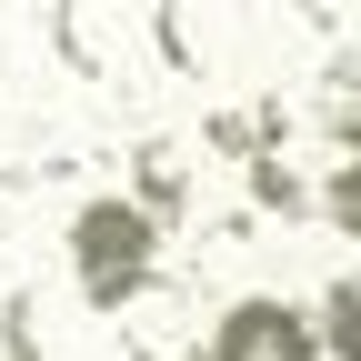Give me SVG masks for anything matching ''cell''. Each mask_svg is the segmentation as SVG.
Instances as JSON below:
<instances>
[{
  "label": "cell",
  "instance_id": "6da1fadb",
  "mask_svg": "<svg viewBox=\"0 0 361 361\" xmlns=\"http://www.w3.org/2000/svg\"><path fill=\"white\" fill-rule=\"evenodd\" d=\"M61 241H71V281H80V301L111 322V311L161 271L171 221H161L151 201H130V191H90V201L71 211V231H61Z\"/></svg>",
  "mask_w": 361,
  "mask_h": 361
},
{
  "label": "cell",
  "instance_id": "7a4b0ae2",
  "mask_svg": "<svg viewBox=\"0 0 361 361\" xmlns=\"http://www.w3.org/2000/svg\"><path fill=\"white\" fill-rule=\"evenodd\" d=\"M51 51L71 80L111 90V101H141L161 71V40H151V0H51Z\"/></svg>",
  "mask_w": 361,
  "mask_h": 361
},
{
  "label": "cell",
  "instance_id": "3957f363",
  "mask_svg": "<svg viewBox=\"0 0 361 361\" xmlns=\"http://www.w3.org/2000/svg\"><path fill=\"white\" fill-rule=\"evenodd\" d=\"M211 322L221 311H201V281H171V271H151V281L111 311L121 361H211Z\"/></svg>",
  "mask_w": 361,
  "mask_h": 361
},
{
  "label": "cell",
  "instance_id": "277c9868",
  "mask_svg": "<svg viewBox=\"0 0 361 361\" xmlns=\"http://www.w3.org/2000/svg\"><path fill=\"white\" fill-rule=\"evenodd\" d=\"M322 311H301L281 291H241L231 311L211 322V361H322Z\"/></svg>",
  "mask_w": 361,
  "mask_h": 361
},
{
  "label": "cell",
  "instance_id": "5b68a950",
  "mask_svg": "<svg viewBox=\"0 0 361 361\" xmlns=\"http://www.w3.org/2000/svg\"><path fill=\"white\" fill-rule=\"evenodd\" d=\"M151 40L171 80H231L241 71V11L231 0H151Z\"/></svg>",
  "mask_w": 361,
  "mask_h": 361
},
{
  "label": "cell",
  "instance_id": "8992f818",
  "mask_svg": "<svg viewBox=\"0 0 361 361\" xmlns=\"http://www.w3.org/2000/svg\"><path fill=\"white\" fill-rule=\"evenodd\" d=\"M40 61H61L40 0H0V111H30L40 101Z\"/></svg>",
  "mask_w": 361,
  "mask_h": 361
},
{
  "label": "cell",
  "instance_id": "52a82bcc",
  "mask_svg": "<svg viewBox=\"0 0 361 361\" xmlns=\"http://www.w3.org/2000/svg\"><path fill=\"white\" fill-rule=\"evenodd\" d=\"M191 191H201V171H191V151H180L171 130L130 141V201H151L161 221H180V211H191Z\"/></svg>",
  "mask_w": 361,
  "mask_h": 361
},
{
  "label": "cell",
  "instance_id": "ba28073f",
  "mask_svg": "<svg viewBox=\"0 0 361 361\" xmlns=\"http://www.w3.org/2000/svg\"><path fill=\"white\" fill-rule=\"evenodd\" d=\"M311 130L331 151H361V40H341L322 61V80H311Z\"/></svg>",
  "mask_w": 361,
  "mask_h": 361
},
{
  "label": "cell",
  "instance_id": "9c48e42d",
  "mask_svg": "<svg viewBox=\"0 0 361 361\" xmlns=\"http://www.w3.org/2000/svg\"><path fill=\"white\" fill-rule=\"evenodd\" d=\"M241 180H251V211H271V221H322V180H311L291 151H261Z\"/></svg>",
  "mask_w": 361,
  "mask_h": 361
},
{
  "label": "cell",
  "instance_id": "30bf717a",
  "mask_svg": "<svg viewBox=\"0 0 361 361\" xmlns=\"http://www.w3.org/2000/svg\"><path fill=\"white\" fill-rule=\"evenodd\" d=\"M0 361H51V291L40 281L0 291Z\"/></svg>",
  "mask_w": 361,
  "mask_h": 361
},
{
  "label": "cell",
  "instance_id": "8fae6325",
  "mask_svg": "<svg viewBox=\"0 0 361 361\" xmlns=\"http://www.w3.org/2000/svg\"><path fill=\"white\" fill-rule=\"evenodd\" d=\"M322 341H331V361H361V271H341L322 291Z\"/></svg>",
  "mask_w": 361,
  "mask_h": 361
},
{
  "label": "cell",
  "instance_id": "7c38bea8",
  "mask_svg": "<svg viewBox=\"0 0 361 361\" xmlns=\"http://www.w3.org/2000/svg\"><path fill=\"white\" fill-rule=\"evenodd\" d=\"M11 281H20V271H11V251H0V291H11Z\"/></svg>",
  "mask_w": 361,
  "mask_h": 361
}]
</instances>
